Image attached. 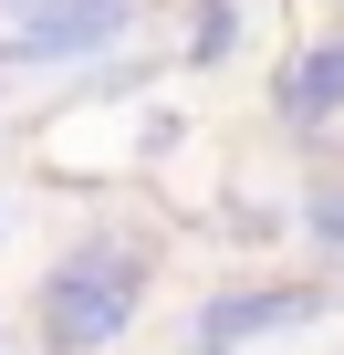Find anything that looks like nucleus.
I'll return each instance as SVG.
<instances>
[{"instance_id":"nucleus-1","label":"nucleus","mask_w":344,"mask_h":355,"mask_svg":"<svg viewBox=\"0 0 344 355\" xmlns=\"http://www.w3.org/2000/svg\"><path fill=\"white\" fill-rule=\"evenodd\" d=\"M136 303H146V272H136L125 251H73V261L42 282V355H94V345H115V334L136 324Z\"/></svg>"},{"instance_id":"nucleus-2","label":"nucleus","mask_w":344,"mask_h":355,"mask_svg":"<svg viewBox=\"0 0 344 355\" xmlns=\"http://www.w3.org/2000/svg\"><path fill=\"white\" fill-rule=\"evenodd\" d=\"M136 21V0H21V32L0 42L11 63H84Z\"/></svg>"},{"instance_id":"nucleus-3","label":"nucleus","mask_w":344,"mask_h":355,"mask_svg":"<svg viewBox=\"0 0 344 355\" xmlns=\"http://www.w3.org/2000/svg\"><path fill=\"white\" fill-rule=\"evenodd\" d=\"M313 313H323V282L209 293V303H199V345H209V355H230V345H251V334H282V324H313Z\"/></svg>"},{"instance_id":"nucleus-4","label":"nucleus","mask_w":344,"mask_h":355,"mask_svg":"<svg viewBox=\"0 0 344 355\" xmlns=\"http://www.w3.org/2000/svg\"><path fill=\"white\" fill-rule=\"evenodd\" d=\"M271 105H282V125H323V115L344 105V42H302V53L271 73Z\"/></svg>"},{"instance_id":"nucleus-5","label":"nucleus","mask_w":344,"mask_h":355,"mask_svg":"<svg viewBox=\"0 0 344 355\" xmlns=\"http://www.w3.org/2000/svg\"><path fill=\"white\" fill-rule=\"evenodd\" d=\"M230 42H240V0H199V32H188V53H199V63H219Z\"/></svg>"},{"instance_id":"nucleus-6","label":"nucleus","mask_w":344,"mask_h":355,"mask_svg":"<svg viewBox=\"0 0 344 355\" xmlns=\"http://www.w3.org/2000/svg\"><path fill=\"white\" fill-rule=\"evenodd\" d=\"M302 230H313L323 251H344V178H334V189H313V199H302Z\"/></svg>"},{"instance_id":"nucleus-7","label":"nucleus","mask_w":344,"mask_h":355,"mask_svg":"<svg viewBox=\"0 0 344 355\" xmlns=\"http://www.w3.org/2000/svg\"><path fill=\"white\" fill-rule=\"evenodd\" d=\"M199 355H209V345H199Z\"/></svg>"}]
</instances>
